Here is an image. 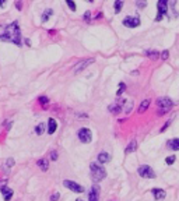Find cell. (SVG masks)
Masks as SVG:
<instances>
[{"instance_id": "8992f818", "label": "cell", "mask_w": 179, "mask_h": 201, "mask_svg": "<svg viewBox=\"0 0 179 201\" xmlns=\"http://www.w3.org/2000/svg\"><path fill=\"white\" fill-rule=\"evenodd\" d=\"M63 186H64V187H67L69 190H71V191H74V193H84V187H83V186H80V184H78V183H76V182H71V180H64Z\"/></svg>"}, {"instance_id": "5bb4252c", "label": "cell", "mask_w": 179, "mask_h": 201, "mask_svg": "<svg viewBox=\"0 0 179 201\" xmlns=\"http://www.w3.org/2000/svg\"><path fill=\"white\" fill-rule=\"evenodd\" d=\"M56 129H58V122L51 117V119L48 120V133H49V134H53V133L56 131Z\"/></svg>"}, {"instance_id": "ac0fdd59", "label": "cell", "mask_w": 179, "mask_h": 201, "mask_svg": "<svg viewBox=\"0 0 179 201\" xmlns=\"http://www.w3.org/2000/svg\"><path fill=\"white\" fill-rule=\"evenodd\" d=\"M168 148L173 151H179V138H173L168 141Z\"/></svg>"}, {"instance_id": "d6986e66", "label": "cell", "mask_w": 179, "mask_h": 201, "mask_svg": "<svg viewBox=\"0 0 179 201\" xmlns=\"http://www.w3.org/2000/svg\"><path fill=\"white\" fill-rule=\"evenodd\" d=\"M132 109H133V100H128L125 99V103H123V112L125 113H130L132 112Z\"/></svg>"}, {"instance_id": "277c9868", "label": "cell", "mask_w": 179, "mask_h": 201, "mask_svg": "<svg viewBox=\"0 0 179 201\" xmlns=\"http://www.w3.org/2000/svg\"><path fill=\"white\" fill-rule=\"evenodd\" d=\"M77 136H78V140H80L81 143H84V144H88V143H91V140H92V133H91V130L87 129V127L80 129L78 133H77Z\"/></svg>"}, {"instance_id": "44dd1931", "label": "cell", "mask_w": 179, "mask_h": 201, "mask_svg": "<svg viewBox=\"0 0 179 201\" xmlns=\"http://www.w3.org/2000/svg\"><path fill=\"white\" fill-rule=\"evenodd\" d=\"M137 150V141H136V140H132V141H130V144L128 145V147H126V152H134V151Z\"/></svg>"}, {"instance_id": "7a4b0ae2", "label": "cell", "mask_w": 179, "mask_h": 201, "mask_svg": "<svg viewBox=\"0 0 179 201\" xmlns=\"http://www.w3.org/2000/svg\"><path fill=\"white\" fill-rule=\"evenodd\" d=\"M90 170H91V176H92V179H94V182H101L102 179L106 177V170L105 168H102L101 165H98V163H91L90 165Z\"/></svg>"}, {"instance_id": "9a60e30c", "label": "cell", "mask_w": 179, "mask_h": 201, "mask_svg": "<svg viewBox=\"0 0 179 201\" xmlns=\"http://www.w3.org/2000/svg\"><path fill=\"white\" fill-rule=\"evenodd\" d=\"M97 159H98V162L101 163V165H104V163H108L111 161V155H109L108 152H101Z\"/></svg>"}, {"instance_id": "ba28073f", "label": "cell", "mask_w": 179, "mask_h": 201, "mask_svg": "<svg viewBox=\"0 0 179 201\" xmlns=\"http://www.w3.org/2000/svg\"><path fill=\"white\" fill-rule=\"evenodd\" d=\"M168 1H165V0H160L158 3H157V8H158V15H157V21H160L164 15L166 14V11H168Z\"/></svg>"}, {"instance_id": "4dcf8cb0", "label": "cell", "mask_w": 179, "mask_h": 201, "mask_svg": "<svg viewBox=\"0 0 179 201\" xmlns=\"http://www.w3.org/2000/svg\"><path fill=\"white\" fill-rule=\"evenodd\" d=\"M160 57L162 60H166V59L169 57V52H168V50H162V53H160Z\"/></svg>"}, {"instance_id": "d6a6232c", "label": "cell", "mask_w": 179, "mask_h": 201, "mask_svg": "<svg viewBox=\"0 0 179 201\" xmlns=\"http://www.w3.org/2000/svg\"><path fill=\"white\" fill-rule=\"evenodd\" d=\"M136 6L139 7V8H144V7L147 6V3L146 1H136Z\"/></svg>"}, {"instance_id": "74e56055", "label": "cell", "mask_w": 179, "mask_h": 201, "mask_svg": "<svg viewBox=\"0 0 179 201\" xmlns=\"http://www.w3.org/2000/svg\"><path fill=\"white\" fill-rule=\"evenodd\" d=\"M6 123H7L6 129H7V130H8V129H10V127H11V122H6Z\"/></svg>"}, {"instance_id": "83f0119b", "label": "cell", "mask_w": 179, "mask_h": 201, "mask_svg": "<svg viewBox=\"0 0 179 201\" xmlns=\"http://www.w3.org/2000/svg\"><path fill=\"white\" fill-rule=\"evenodd\" d=\"M175 161H176V157H175V155H172V157H168L165 159L166 165H172V163H175Z\"/></svg>"}, {"instance_id": "484cf974", "label": "cell", "mask_w": 179, "mask_h": 201, "mask_svg": "<svg viewBox=\"0 0 179 201\" xmlns=\"http://www.w3.org/2000/svg\"><path fill=\"white\" fill-rule=\"evenodd\" d=\"M125 89H126V84H125V82H121V84H119V89L116 91V95H118V96L122 95L125 92Z\"/></svg>"}, {"instance_id": "8fae6325", "label": "cell", "mask_w": 179, "mask_h": 201, "mask_svg": "<svg viewBox=\"0 0 179 201\" xmlns=\"http://www.w3.org/2000/svg\"><path fill=\"white\" fill-rule=\"evenodd\" d=\"M99 188L98 186H92L91 187V191H90L88 195V201H99Z\"/></svg>"}, {"instance_id": "7c38bea8", "label": "cell", "mask_w": 179, "mask_h": 201, "mask_svg": "<svg viewBox=\"0 0 179 201\" xmlns=\"http://www.w3.org/2000/svg\"><path fill=\"white\" fill-rule=\"evenodd\" d=\"M0 191H1V194H3V198L4 201H10L11 200V197H13V190L10 187H7V186H3V187L0 188Z\"/></svg>"}, {"instance_id": "f1b7e54d", "label": "cell", "mask_w": 179, "mask_h": 201, "mask_svg": "<svg viewBox=\"0 0 179 201\" xmlns=\"http://www.w3.org/2000/svg\"><path fill=\"white\" fill-rule=\"evenodd\" d=\"M83 20L85 21V22H90V21H91V11H85V13H84Z\"/></svg>"}, {"instance_id": "f35d334b", "label": "cell", "mask_w": 179, "mask_h": 201, "mask_svg": "<svg viewBox=\"0 0 179 201\" xmlns=\"http://www.w3.org/2000/svg\"><path fill=\"white\" fill-rule=\"evenodd\" d=\"M76 201H84V200H81V198H77V200Z\"/></svg>"}, {"instance_id": "603a6c76", "label": "cell", "mask_w": 179, "mask_h": 201, "mask_svg": "<svg viewBox=\"0 0 179 201\" xmlns=\"http://www.w3.org/2000/svg\"><path fill=\"white\" fill-rule=\"evenodd\" d=\"M13 165H14V159H13V158H8V159H7V162L3 165V169H4V172H8V170H10V168H11Z\"/></svg>"}, {"instance_id": "30bf717a", "label": "cell", "mask_w": 179, "mask_h": 201, "mask_svg": "<svg viewBox=\"0 0 179 201\" xmlns=\"http://www.w3.org/2000/svg\"><path fill=\"white\" fill-rule=\"evenodd\" d=\"M94 62H95V59H94V57H91V59H85L84 62L78 63V64H77V67L74 69V74H78V73H81V71H83V70L85 69L87 66H90V64H92Z\"/></svg>"}, {"instance_id": "9c48e42d", "label": "cell", "mask_w": 179, "mask_h": 201, "mask_svg": "<svg viewBox=\"0 0 179 201\" xmlns=\"http://www.w3.org/2000/svg\"><path fill=\"white\" fill-rule=\"evenodd\" d=\"M123 103H125V99L116 100L115 103L109 105L108 110H109L111 113H113V115H118V113H121V112H122V109H123Z\"/></svg>"}, {"instance_id": "836d02e7", "label": "cell", "mask_w": 179, "mask_h": 201, "mask_svg": "<svg viewBox=\"0 0 179 201\" xmlns=\"http://www.w3.org/2000/svg\"><path fill=\"white\" fill-rule=\"evenodd\" d=\"M51 159L52 161H56V159H58V152H56V151H51Z\"/></svg>"}, {"instance_id": "f546056e", "label": "cell", "mask_w": 179, "mask_h": 201, "mask_svg": "<svg viewBox=\"0 0 179 201\" xmlns=\"http://www.w3.org/2000/svg\"><path fill=\"white\" fill-rule=\"evenodd\" d=\"M66 4L69 6V8H70L71 11H74V10H76V3H74V1H70V0H67V1H66Z\"/></svg>"}, {"instance_id": "cb8c5ba5", "label": "cell", "mask_w": 179, "mask_h": 201, "mask_svg": "<svg viewBox=\"0 0 179 201\" xmlns=\"http://www.w3.org/2000/svg\"><path fill=\"white\" fill-rule=\"evenodd\" d=\"M113 7H115V13H116V14H118V13H121L122 7H123V1H122V0H118V1H115Z\"/></svg>"}, {"instance_id": "52a82bcc", "label": "cell", "mask_w": 179, "mask_h": 201, "mask_svg": "<svg viewBox=\"0 0 179 201\" xmlns=\"http://www.w3.org/2000/svg\"><path fill=\"white\" fill-rule=\"evenodd\" d=\"M125 27H128V28H136V27H139L140 25V18L136 15V17H132V15H129L126 18L122 21Z\"/></svg>"}, {"instance_id": "4316f807", "label": "cell", "mask_w": 179, "mask_h": 201, "mask_svg": "<svg viewBox=\"0 0 179 201\" xmlns=\"http://www.w3.org/2000/svg\"><path fill=\"white\" fill-rule=\"evenodd\" d=\"M38 100H39V103H41L42 106H46V105L49 103V99H48V96H39Z\"/></svg>"}, {"instance_id": "2e32d148", "label": "cell", "mask_w": 179, "mask_h": 201, "mask_svg": "<svg viewBox=\"0 0 179 201\" xmlns=\"http://www.w3.org/2000/svg\"><path fill=\"white\" fill-rule=\"evenodd\" d=\"M146 56L151 60H157L160 57V52H157L155 49H147L146 50Z\"/></svg>"}, {"instance_id": "e0dca14e", "label": "cell", "mask_w": 179, "mask_h": 201, "mask_svg": "<svg viewBox=\"0 0 179 201\" xmlns=\"http://www.w3.org/2000/svg\"><path fill=\"white\" fill-rule=\"evenodd\" d=\"M150 103H151V100H150V99L141 100V103H140V106H139V109H137V112H139V113H144L148 109Z\"/></svg>"}, {"instance_id": "1f68e13d", "label": "cell", "mask_w": 179, "mask_h": 201, "mask_svg": "<svg viewBox=\"0 0 179 201\" xmlns=\"http://www.w3.org/2000/svg\"><path fill=\"white\" fill-rule=\"evenodd\" d=\"M59 197H60V194H59L58 191H56V193H53V194L51 195V201H58Z\"/></svg>"}, {"instance_id": "7402d4cb", "label": "cell", "mask_w": 179, "mask_h": 201, "mask_svg": "<svg viewBox=\"0 0 179 201\" xmlns=\"http://www.w3.org/2000/svg\"><path fill=\"white\" fill-rule=\"evenodd\" d=\"M52 15H53V10H52V8L45 10V13L42 14V22H46V21L49 20V17H52Z\"/></svg>"}, {"instance_id": "4fadbf2b", "label": "cell", "mask_w": 179, "mask_h": 201, "mask_svg": "<svg viewBox=\"0 0 179 201\" xmlns=\"http://www.w3.org/2000/svg\"><path fill=\"white\" fill-rule=\"evenodd\" d=\"M153 191V194H154V198L155 200H162V198H165V195H166V193H165V190H162V188H153L151 190Z\"/></svg>"}, {"instance_id": "e575fe53", "label": "cell", "mask_w": 179, "mask_h": 201, "mask_svg": "<svg viewBox=\"0 0 179 201\" xmlns=\"http://www.w3.org/2000/svg\"><path fill=\"white\" fill-rule=\"evenodd\" d=\"M171 124V120H168V122H166L165 124L162 126V129H161V131H164V130H166V127H168V126Z\"/></svg>"}, {"instance_id": "6da1fadb", "label": "cell", "mask_w": 179, "mask_h": 201, "mask_svg": "<svg viewBox=\"0 0 179 201\" xmlns=\"http://www.w3.org/2000/svg\"><path fill=\"white\" fill-rule=\"evenodd\" d=\"M0 41L13 42L17 46H21V31L17 21H13L8 25H0Z\"/></svg>"}, {"instance_id": "5b68a950", "label": "cell", "mask_w": 179, "mask_h": 201, "mask_svg": "<svg viewBox=\"0 0 179 201\" xmlns=\"http://www.w3.org/2000/svg\"><path fill=\"white\" fill-rule=\"evenodd\" d=\"M137 172H139V175H140L141 177H144V179H154V177H155V172H154L148 165H140Z\"/></svg>"}, {"instance_id": "3957f363", "label": "cell", "mask_w": 179, "mask_h": 201, "mask_svg": "<svg viewBox=\"0 0 179 201\" xmlns=\"http://www.w3.org/2000/svg\"><path fill=\"white\" fill-rule=\"evenodd\" d=\"M157 105H158V113L160 115H165L171 108L173 106V100L171 98H168V96H164V98H158L157 99Z\"/></svg>"}, {"instance_id": "d4e9b609", "label": "cell", "mask_w": 179, "mask_h": 201, "mask_svg": "<svg viewBox=\"0 0 179 201\" xmlns=\"http://www.w3.org/2000/svg\"><path fill=\"white\" fill-rule=\"evenodd\" d=\"M44 131H45V124H44V123H39V124L35 127V133H37L38 136H41Z\"/></svg>"}, {"instance_id": "d590c367", "label": "cell", "mask_w": 179, "mask_h": 201, "mask_svg": "<svg viewBox=\"0 0 179 201\" xmlns=\"http://www.w3.org/2000/svg\"><path fill=\"white\" fill-rule=\"evenodd\" d=\"M16 7H17L18 10H21V7H23V3H21V1H18V3L16 1Z\"/></svg>"}, {"instance_id": "ffe728a7", "label": "cell", "mask_w": 179, "mask_h": 201, "mask_svg": "<svg viewBox=\"0 0 179 201\" xmlns=\"http://www.w3.org/2000/svg\"><path fill=\"white\" fill-rule=\"evenodd\" d=\"M37 165H38L39 168H41V170H44V172H46L48 168H49V162H48V159H39V161H37Z\"/></svg>"}, {"instance_id": "8d00e7d4", "label": "cell", "mask_w": 179, "mask_h": 201, "mask_svg": "<svg viewBox=\"0 0 179 201\" xmlns=\"http://www.w3.org/2000/svg\"><path fill=\"white\" fill-rule=\"evenodd\" d=\"M24 42H25V45H27V46H31V41H30L28 38H27V39H25V41H24Z\"/></svg>"}]
</instances>
